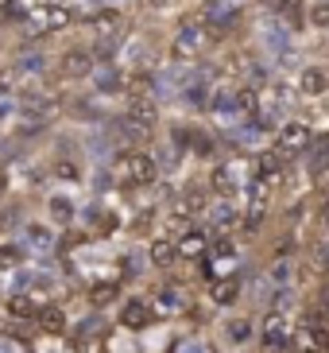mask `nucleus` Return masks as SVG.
<instances>
[{
	"label": "nucleus",
	"mask_w": 329,
	"mask_h": 353,
	"mask_svg": "<svg viewBox=\"0 0 329 353\" xmlns=\"http://www.w3.org/2000/svg\"><path fill=\"white\" fill-rule=\"evenodd\" d=\"M93 66L97 59H93L89 43H66L62 51H51V78L59 85H85Z\"/></svg>",
	"instance_id": "1"
},
{
	"label": "nucleus",
	"mask_w": 329,
	"mask_h": 353,
	"mask_svg": "<svg viewBox=\"0 0 329 353\" xmlns=\"http://www.w3.org/2000/svg\"><path fill=\"white\" fill-rule=\"evenodd\" d=\"M113 179L124 190H144L159 179V167H155L151 148H124L120 156L113 159Z\"/></svg>",
	"instance_id": "2"
},
{
	"label": "nucleus",
	"mask_w": 329,
	"mask_h": 353,
	"mask_svg": "<svg viewBox=\"0 0 329 353\" xmlns=\"http://www.w3.org/2000/svg\"><path fill=\"white\" fill-rule=\"evenodd\" d=\"M206 47H209V23L202 20V16H186V20L175 28V35H171L167 54H171V63L190 66V63H198V59L206 54Z\"/></svg>",
	"instance_id": "3"
},
{
	"label": "nucleus",
	"mask_w": 329,
	"mask_h": 353,
	"mask_svg": "<svg viewBox=\"0 0 329 353\" xmlns=\"http://www.w3.org/2000/svg\"><path fill=\"white\" fill-rule=\"evenodd\" d=\"M248 183H252V163L248 159H217L206 187L217 198H237L248 190Z\"/></svg>",
	"instance_id": "4"
},
{
	"label": "nucleus",
	"mask_w": 329,
	"mask_h": 353,
	"mask_svg": "<svg viewBox=\"0 0 329 353\" xmlns=\"http://www.w3.org/2000/svg\"><path fill=\"white\" fill-rule=\"evenodd\" d=\"M16 241L31 252V260L59 256V229H54L47 218H28L20 225V233H16Z\"/></svg>",
	"instance_id": "5"
},
{
	"label": "nucleus",
	"mask_w": 329,
	"mask_h": 353,
	"mask_svg": "<svg viewBox=\"0 0 329 353\" xmlns=\"http://www.w3.org/2000/svg\"><path fill=\"white\" fill-rule=\"evenodd\" d=\"M124 8L120 4H101V8H78V28H85L89 39L105 35H124Z\"/></svg>",
	"instance_id": "6"
},
{
	"label": "nucleus",
	"mask_w": 329,
	"mask_h": 353,
	"mask_svg": "<svg viewBox=\"0 0 329 353\" xmlns=\"http://www.w3.org/2000/svg\"><path fill=\"white\" fill-rule=\"evenodd\" d=\"M147 303H151L155 319H182L186 311H190V291L182 288V283L167 280L155 288V295H147Z\"/></svg>",
	"instance_id": "7"
},
{
	"label": "nucleus",
	"mask_w": 329,
	"mask_h": 353,
	"mask_svg": "<svg viewBox=\"0 0 329 353\" xmlns=\"http://www.w3.org/2000/svg\"><path fill=\"white\" fill-rule=\"evenodd\" d=\"M206 214V233L209 237H233L240 229V210L233 198H209V206L202 210Z\"/></svg>",
	"instance_id": "8"
},
{
	"label": "nucleus",
	"mask_w": 329,
	"mask_h": 353,
	"mask_svg": "<svg viewBox=\"0 0 329 353\" xmlns=\"http://www.w3.org/2000/svg\"><path fill=\"white\" fill-rule=\"evenodd\" d=\"M43 218L51 221L59 233H62V229H70L74 218H78V198H74L66 187L47 190V194H43Z\"/></svg>",
	"instance_id": "9"
},
{
	"label": "nucleus",
	"mask_w": 329,
	"mask_h": 353,
	"mask_svg": "<svg viewBox=\"0 0 329 353\" xmlns=\"http://www.w3.org/2000/svg\"><path fill=\"white\" fill-rule=\"evenodd\" d=\"M89 94L93 97H124V90H128V66L120 63H97L89 74Z\"/></svg>",
	"instance_id": "10"
},
{
	"label": "nucleus",
	"mask_w": 329,
	"mask_h": 353,
	"mask_svg": "<svg viewBox=\"0 0 329 353\" xmlns=\"http://www.w3.org/2000/svg\"><path fill=\"white\" fill-rule=\"evenodd\" d=\"M151 322H155V311H151V303H147V295H128V299H120V307H116V326L120 330L140 334Z\"/></svg>",
	"instance_id": "11"
},
{
	"label": "nucleus",
	"mask_w": 329,
	"mask_h": 353,
	"mask_svg": "<svg viewBox=\"0 0 329 353\" xmlns=\"http://www.w3.org/2000/svg\"><path fill=\"white\" fill-rule=\"evenodd\" d=\"M31 326H35V334H43V338H66V330H70V311H66L59 299H47L39 311H35Z\"/></svg>",
	"instance_id": "12"
},
{
	"label": "nucleus",
	"mask_w": 329,
	"mask_h": 353,
	"mask_svg": "<svg viewBox=\"0 0 329 353\" xmlns=\"http://www.w3.org/2000/svg\"><path fill=\"white\" fill-rule=\"evenodd\" d=\"M290 350V314L271 307L264 319V353H287Z\"/></svg>",
	"instance_id": "13"
},
{
	"label": "nucleus",
	"mask_w": 329,
	"mask_h": 353,
	"mask_svg": "<svg viewBox=\"0 0 329 353\" xmlns=\"http://www.w3.org/2000/svg\"><path fill=\"white\" fill-rule=\"evenodd\" d=\"M120 276H97V280H89V283H82V295H85V303H89V311H105L109 303H116L120 299Z\"/></svg>",
	"instance_id": "14"
},
{
	"label": "nucleus",
	"mask_w": 329,
	"mask_h": 353,
	"mask_svg": "<svg viewBox=\"0 0 329 353\" xmlns=\"http://www.w3.org/2000/svg\"><path fill=\"white\" fill-rule=\"evenodd\" d=\"M124 117L136 121L140 128H147V132H155V125H159V101L151 94H124Z\"/></svg>",
	"instance_id": "15"
},
{
	"label": "nucleus",
	"mask_w": 329,
	"mask_h": 353,
	"mask_svg": "<svg viewBox=\"0 0 329 353\" xmlns=\"http://www.w3.org/2000/svg\"><path fill=\"white\" fill-rule=\"evenodd\" d=\"M310 125H302V121H287V125H279L275 132V148L283 152V156H302L310 148Z\"/></svg>",
	"instance_id": "16"
},
{
	"label": "nucleus",
	"mask_w": 329,
	"mask_h": 353,
	"mask_svg": "<svg viewBox=\"0 0 329 353\" xmlns=\"http://www.w3.org/2000/svg\"><path fill=\"white\" fill-rule=\"evenodd\" d=\"M283 171H287V156H283L279 148H268V152H259V156L252 159V179L268 183V187L283 179Z\"/></svg>",
	"instance_id": "17"
},
{
	"label": "nucleus",
	"mask_w": 329,
	"mask_h": 353,
	"mask_svg": "<svg viewBox=\"0 0 329 353\" xmlns=\"http://www.w3.org/2000/svg\"><path fill=\"white\" fill-rule=\"evenodd\" d=\"M206 249H209V233H206V229H198V225L182 229V233L175 237L178 260H202V256H206Z\"/></svg>",
	"instance_id": "18"
},
{
	"label": "nucleus",
	"mask_w": 329,
	"mask_h": 353,
	"mask_svg": "<svg viewBox=\"0 0 329 353\" xmlns=\"http://www.w3.org/2000/svg\"><path fill=\"white\" fill-rule=\"evenodd\" d=\"M144 252H147V264H151L155 272H171L178 264V252H175V241L171 237H155Z\"/></svg>",
	"instance_id": "19"
},
{
	"label": "nucleus",
	"mask_w": 329,
	"mask_h": 353,
	"mask_svg": "<svg viewBox=\"0 0 329 353\" xmlns=\"http://www.w3.org/2000/svg\"><path fill=\"white\" fill-rule=\"evenodd\" d=\"M237 299H240V276L237 272H233V276H213V280H209V303L233 307Z\"/></svg>",
	"instance_id": "20"
},
{
	"label": "nucleus",
	"mask_w": 329,
	"mask_h": 353,
	"mask_svg": "<svg viewBox=\"0 0 329 353\" xmlns=\"http://www.w3.org/2000/svg\"><path fill=\"white\" fill-rule=\"evenodd\" d=\"M28 260H31V252L23 249L16 237H4V241H0V276H8V272L23 268Z\"/></svg>",
	"instance_id": "21"
},
{
	"label": "nucleus",
	"mask_w": 329,
	"mask_h": 353,
	"mask_svg": "<svg viewBox=\"0 0 329 353\" xmlns=\"http://www.w3.org/2000/svg\"><path fill=\"white\" fill-rule=\"evenodd\" d=\"M147 268H151V264H147V252H140V249H124L120 256H116V276H120V280H140Z\"/></svg>",
	"instance_id": "22"
},
{
	"label": "nucleus",
	"mask_w": 329,
	"mask_h": 353,
	"mask_svg": "<svg viewBox=\"0 0 329 353\" xmlns=\"http://www.w3.org/2000/svg\"><path fill=\"white\" fill-rule=\"evenodd\" d=\"M299 90H302V94H310V97L326 94V90H329V70H326V66H306L302 78H299Z\"/></svg>",
	"instance_id": "23"
},
{
	"label": "nucleus",
	"mask_w": 329,
	"mask_h": 353,
	"mask_svg": "<svg viewBox=\"0 0 329 353\" xmlns=\"http://www.w3.org/2000/svg\"><path fill=\"white\" fill-rule=\"evenodd\" d=\"M225 334L233 345H248V338H252V322L248 319H229L225 322Z\"/></svg>",
	"instance_id": "24"
},
{
	"label": "nucleus",
	"mask_w": 329,
	"mask_h": 353,
	"mask_svg": "<svg viewBox=\"0 0 329 353\" xmlns=\"http://www.w3.org/2000/svg\"><path fill=\"white\" fill-rule=\"evenodd\" d=\"M20 121V101H16V94H0V125L12 128Z\"/></svg>",
	"instance_id": "25"
},
{
	"label": "nucleus",
	"mask_w": 329,
	"mask_h": 353,
	"mask_svg": "<svg viewBox=\"0 0 329 353\" xmlns=\"http://www.w3.org/2000/svg\"><path fill=\"white\" fill-rule=\"evenodd\" d=\"M310 342H314V350L329 353V319H314V326H310Z\"/></svg>",
	"instance_id": "26"
},
{
	"label": "nucleus",
	"mask_w": 329,
	"mask_h": 353,
	"mask_svg": "<svg viewBox=\"0 0 329 353\" xmlns=\"http://www.w3.org/2000/svg\"><path fill=\"white\" fill-rule=\"evenodd\" d=\"M31 350H35L31 342H20L12 334H0V353H31Z\"/></svg>",
	"instance_id": "27"
},
{
	"label": "nucleus",
	"mask_w": 329,
	"mask_h": 353,
	"mask_svg": "<svg viewBox=\"0 0 329 353\" xmlns=\"http://www.w3.org/2000/svg\"><path fill=\"white\" fill-rule=\"evenodd\" d=\"M167 353H206V345L198 342V338H178V342L171 345Z\"/></svg>",
	"instance_id": "28"
},
{
	"label": "nucleus",
	"mask_w": 329,
	"mask_h": 353,
	"mask_svg": "<svg viewBox=\"0 0 329 353\" xmlns=\"http://www.w3.org/2000/svg\"><path fill=\"white\" fill-rule=\"evenodd\" d=\"M310 20L318 23V28H326V23H329V0H321V4H314V12H310Z\"/></svg>",
	"instance_id": "29"
},
{
	"label": "nucleus",
	"mask_w": 329,
	"mask_h": 353,
	"mask_svg": "<svg viewBox=\"0 0 329 353\" xmlns=\"http://www.w3.org/2000/svg\"><path fill=\"white\" fill-rule=\"evenodd\" d=\"M8 47H12V32L0 23V54H8Z\"/></svg>",
	"instance_id": "30"
},
{
	"label": "nucleus",
	"mask_w": 329,
	"mask_h": 353,
	"mask_svg": "<svg viewBox=\"0 0 329 353\" xmlns=\"http://www.w3.org/2000/svg\"><path fill=\"white\" fill-rule=\"evenodd\" d=\"M318 221H321V229H329V198L321 202V214H318Z\"/></svg>",
	"instance_id": "31"
},
{
	"label": "nucleus",
	"mask_w": 329,
	"mask_h": 353,
	"mask_svg": "<svg viewBox=\"0 0 329 353\" xmlns=\"http://www.w3.org/2000/svg\"><path fill=\"white\" fill-rule=\"evenodd\" d=\"M321 264H326V268H329V241H326V245H321Z\"/></svg>",
	"instance_id": "32"
},
{
	"label": "nucleus",
	"mask_w": 329,
	"mask_h": 353,
	"mask_svg": "<svg viewBox=\"0 0 329 353\" xmlns=\"http://www.w3.org/2000/svg\"><path fill=\"white\" fill-rule=\"evenodd\" d=\"M4 140H8V128L0 125V148H4Z\"/></svg>",
	"instance_id": "33"
},
{
	"label": "nucleus",
	"mask_w": 329,
	"mask_h": 353,
	"mask_svg": "<svg viewBox=\"0 0 329 353\" xmlns=\"http://www.w3.org/2000/svg\"><path fill=\"white\" fill-rule=\"evenodd\" d=\"M35 4H66V0H35Z\"/></svg>",
	"instance_id": "34"
},
{
	"label": "nucleus",
	"mask_w": 329,
	"mask_h": 353,
	"mask_svg": "<svg viewBox=\"0 0 329 353\" xmlns=\"http://www.w3.org/2000/svg\"><path fill=\"white\" fill-rule=\"evenodd\" d=\"M4 4H12V0H0V8H4Z\"/></svg>",
	"instance_id": "35"
}]
</instances>
